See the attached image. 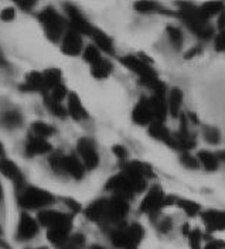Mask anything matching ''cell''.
I'll use <instances>...</instances> for the list:
<instances>
[{"mask_svg": "<svg viewBox=\"0 0 225 249\" xmlns=\"http://www.w3.org/2000/svg\"><path fill=\"white\" fill-rule=\"evenodd\" d=\"M146 187H147V178L126 166H122V170L108 180L105 188L111 191L112 196L122 197L129 201L136 194L145 191Z\"/></svg>", "mask_w": 225, "mask_h": 249, "instance_id": "6da1fadb", "label": "cell"}, {"mask_svg": "<svg viewBox=\"0 0 225 249\" xmlns=\"http://www.w3.org/2000/svg\"><path fill=\"white\" fill-rule=\"evenodd\" d=\"M145 236V230L139 222L121 224L109 232V239L116 249H138Z\"/></svg>", "mask_w": 225, "mask_h": 249, "instance_id": "7a4b0ae2", "label": "cell"}, {"mask_svg": "<svg viewBox=\"0 0 225 249\" xmlns=\"http://www.w3.org/2000/svg\"><path fill=\"white\" fill-rule=\"evenodd\" d=\"M17 202L26 211H33V210L41 211L49 205H52L55 202V197L44 188L26 184L20 190H17Z\"/></svg>", "mask_w": 225, "mask_h": 249, "instance_id": "3957f363", "label": "cell"}, {"mask_svg": "<svg viewBox=\"0 0 225 249\" xmlns=\"http://www.w3.org/2000/svg\"><path fill=\"white\" fill-rule=\"evenodd\" d=\"M178 16L183 20V23L187 26V29L194 33L201 40H208L214 36V29L208 21H206L198 12V7H195L191 3H180Z\"/></svg>", "mask_w": 225, "mask_h": 249, "instance_id": "277c9868", "label": "cell"}, {"mask_svg": "<svg viewBox=\"0 0 225 249\" xmlns=\"http://www.w3.org/2000/svg\"><path fill=\"white\" fill-rule=\"evenodd\" d=\"M40 24L46 33V37L51 43H61L64 34L67 33L68 20H65L54 7H46L38 13Z\"/></svg>", "mask_w": 225, "mask_h": 249, "instance_id": "5b68a950", "label": "cell"}, {"mask_svg": "<svg viewBox=\"0 0 225 249\" xmlns=\"http://www.w3.org/2000/svg\"><path fill=\"white\" fill-rule=\"evenodd\" d=\"M50 167L58 174H68L69 177L81 180L85 174V166L77 155H64L61 152H54L49 157Z\"/></svg>", "mask_w": 225, "mask_h": 249, "instance_id": "8992f818", "label": "cell"}, {"mask_svg": "<svg viewBox=\"0 0 225 249\" xmlns=\"http://www.w3.org/2000/svg\"><path fill=\"white\" fill-rule=\"evenodd\" d=\"M119 61L122 65H125L129 71H132L133 74H136L139 77L140 84H143L147 88H152L156 82L160 81V78L157 75V72L153 70V67H150L147 62L133 54H128L119 58Z\"/></svg>", "mask_w": 225, "mask_h": 249, "instance_id": "52a82bcc", "label": "cell"}, {"mask_svg": "<svg viewBox=\"0 0 225 249\" xmlns=\"http://www.w3.org/2000/svg\"><path fill=\"white\" fill-rule=\"evenodd\" d=\"M129 213V202L128 200L122 197L112 196L106 198V207H105V217L102 225H109V227H118L123 224L125 218Z\"/></svg>", "mask_w": 225, "mask_h": 249, "instance_id": "ba28073f", "label": "cell"}, {"mask_svg": "<svg viewBox=\"0 0 225 249\" xmlns=\"http://www.w3.org/2000/svg\"><path fill=\"white\" fill-rule=\"evenodd\" d=\"M72 222H74V215L72 214H64V217L60 221H57L54 225L47 228V239H49L50 244L57 247V248H61L71 238Z\"/></svg>", "mask_w": 225, "mask_h": 249, "instance_id": "9c48e42d", "label": "cell"}, {"mask_svg": "<svg viewBox=\"0 0 225 249\" xmlns=\"http://www.w3.org/2000/svg\"><path fill=\"white\" fill-rule=\"evenodd\" d=\"M77 155L87 170H94L99 164V153L94 140L89 138H81L77 142Z\"/></svg>", "mask_w": 225, "mask_h": 249, "instance_id": "30bf717a", "label": "cell"}, {"mask_svg": "<svg viewBox=\"0 0 225 249\" xmlns=\"http://www.w3.org/2000/svg\"><path fill=\"white\" fill-rule=\"evenodd\" d=\"M164 201H166V194L163 188L157 184L152 186L147 190L146 196L140 202V211L149 215L157 214L161 208H164Z\"/></svg>", "mask_w": 225, "mask_h": 249, "instance_id": "8fae6325", "label": "cell"}, {"mask_svg": "<svg viewBox=\"0 0 225 249\" xmlns=\"http://www.w3.org/2000/svg\"><path fill=\"white\" fill-rule=\"evenodd\" d=\"M65 13L68 17V27L72 29V30L78 31L81 36H91V33L94 30L95 26H92L88 18L82 15L80 9L74 4H69L67 3L65 4Z\"/></svg>", "mask_w": 225, "mask_h": 249, "instance_id": "7c38bea8", "label": "cell"}, {"mask_svg": "<svg viewBox=\"0 0 225 249\" xmlns=\"http://www.w3.org/2000/svg\"><path fill=\"white\" fill-rule=\"evenodd\" d=\"M40 231V224L37 218H33L29 213L23 211L20 214L18 222H17L16 239L18 242H27L32 241L33 238Z\"/></svg>", "mask_w": 225, "mask_h": 249, "instance_id": "4fadbf2b", "label": "cell"}, {"mask_svg": "<svg viewBox=\"0 0 225 249\" xmlns=\"http://www.w3.org/2000/svg\"><path fill=\"white\" fill-rule=\"evenodd\" d=\"M132 121L133 124H139V126H150L155 122V115H153V109L150 99L142 96L138 104L132 109Z\"/></svg>", "mask_w": 225, "mask_h": 249, "instance_id": "5bb4252c", "label": "cell"}, {"mask_svg": "<svg viewBox=\"0 0 225 249\" xmlns=\"http://www.w3.org/2000/svg\"><path fill=\"white\" fill-rule=\"evenodd\" d=\"M61 51L68 57H77L84 51V40L78 31L68 27L61 40Z\"/></svg>", "mask_w": 225, "mask_h": 249, "instance_id": "9a60e30c", "label": "cell"}, {"mask_svg": "<svg viewBox=\"0 0 225 249\" xmlns=\"http://www.w3.org/2000/svg\"><path fill=\"white\" fill-rule=\"evenodd\" d=\"M0 173L9 178L17 190H20L21 187L26 186V178H24V174L21 173L20 167L17 166L15 161H12L9 157H3L0 159Z\"/></svg>", "mask_w": 225, "mask_h": 249, "instance_id": "2e32d148", "label": "cell"}, {"mask_svg": "<svg viewBox=\"0 0 225 249\" xmlns=\"http://www.w3.org/2000/svg\"><path fill=\"white\" fill-rule=\"evenodd\" d=\"M147 132H149L150 138L159 140L161 143L167 144L169 147L176 149L177 150L176 136H174V133H172V132L169 130V127L163 124V122H153V124L147 127Z\"/></svg>", "mask_w": 225, "mask_h": 249, "instance_id": "e0dca14e", "label": "cell"}, {"mask_svg": "<svg viewBox=\"0 0 225 249\" xmlns=\"http://www.w3.org/2000/svg\"><path fill=\"white\" fill-rule=\"evenodd\" d=\"M26 155L29 157L34 156H43V155H51L52 153V146L47 139L29 135V138L26 140V146H24Z\"/></svg>", "mask_w": 225, "mask_h": 249, "instance_id": "ac0fdd59", "label": "cell"}, {"mask_svg": "<svg viewBox=\"0 0 225 249\" xmlns=\"http://www.w3.org/2000/svg\"><path fill=\"white\" fill-rule=\"evenodd\" d=\"M201 218L208 232H218L225 230V211L208 210L201 214Z\"/></svg>", "mask_w": 225, "mask_h": 249, "instance_id": "d6986e66", "label": "cell"}, {"mask_svg": "<svg viewBox=\"0 0 225 249\" xmlns=\"http://www.w3.org/2000/svg\"><path fill=\"white\" fill-rule=\"evenodd\" d=\"M67 112H68V116H71L74 121H84V119H88V112L87 109L84 108L82 105V101L78 96V93L71 92L67 98Z\"/></svg>", "mask_w": 225, "mask_h": 249, "instance_id": "ffe728a7", "label": "cell"}, {"mask_svg": "<svg viewBox=\"0 0 225 249\" xmlns=\"http://www.w3.org/2000/svg\"><path fill=\"white\" fill-rule=\"evenodd\" d=\"M21 91L26 92H41L46 93V87H44V78H43V72L40 71H32L29 72L24 82L21 84Z\"/></svg>", "mask_w": 225, "mask_h": 249, "instance_id": "44dd1931", "label": "cell"}, {"mask_svg": "<svg viewBox=\"0 0 225 249\" xmlns=\"http://www.w3.org/2000/svg\"><path fill=\"white\" fill-rule=\"evenodd\" d=\"M169 115L172 118H180L181 115V105H183V91L177 87H173L167 91L166 95Z\"/></svg>", "mask_w": 225, "mask_h": 249, "instance_id": "7402d4cb", "label": "cell"}, {"mask_svg": "<svg viewBox=\"0 0 225 249\" xmlns=\"http://www.w3.org/2000/svg\"><path fill=\"white\" fill-rule=\"evenodd\" d=\"M105 207H106V198H98L85 208L84 215L87 217V219L102 225L105 217Z\"/></svg>", "mask_w": 225, "mask_h": 249, "instance_id": "603a6c76", "label": "cell"}, {"mask_svg": "<svg viewBox=\"0 0 225 249\" xmlns=\"http://www.w3.org/2000/svg\"><path fill=\"white\" fill-rule=\"evenodd\" d=\"M23 124V115L21 112H18L16 109H7L0 112V126L7 129V130H13L17 129Z\"/></svg>", "mask_w": 225, "mask_h": 249, "instance_id": "cb8c5ba5", "label": "cell"}, {"mask_svg": "<svg viewBox=\"0 0 225 249\" xmlns=\"http://www.w3.org/2000/svg\"><path fill=\"white\" fill-rule=\"evenodd\" d=\"M89 37L94 40V44H95L101 51H104V53H106V54H111V55L115 54L113 40L105 33V31H102L101 29H98V27H94V30H92Z\"/></svg>", "mask_w": 225, "mask_h": 249, "instance_id": "d4e9b609", "label": "cell"}, {"mask_svg": "<svg viewBox=\"0 0 225 249\" xmlns=\"http://www.w3.org/2000/svg\"><path fill=\"white\" fill-rule=\"evenodd\" d=\"M113 65L108 58H101L99 61L91 65V75L95 79H106L112 74Z\"/></svg>", "mask_w": 225, "mask_h": 249, "instance_id": "484cf974", "label": "cell"}, {"mask_svg": "<svg viewBox=\"0 0 225 249\" xmlns=\"http://www.w3.org/2000/svg\"><path fill=\"white\" fill-rule=\"evenodd\" d=\"M225 10V4L223 1H207L204 4H201L198 7V12H200V16L208 21L209 18L215 17V16H220Z\"/></svg>", "mask_w": 225, "mask_h": 249, "instance_id": "4316f807", "label": "cell"}, {"mask_svg": "<svg viewBox=\"0 0 225 249\" xmlns=\"http://www.w3.org/2000/svg\"><path fill=\"white\" fill-rule=\"evenodd\" d=\"M43 78H44L46 93H49L51 89H54L55 87L63 84V72L58 68H49V70L43 71Z\"/></svg>", "mask_w": 225, "mask_h": 249, "instance_id": "83f0119b", "label": "cell"}, {"mask_svg": "<svg viewBox=\"0 0 225 249\" xmlns=\"http://www.w3.org/2000/svg\"><path fill=\"white\" fill-rule=\"evenodd\" d=\"M64 214L65 213H60L55 210H41L37 214V221H38L40 227H44L47 230L51 225H54L57 221H60L64 217Z\"/></svg>", "mask_w": 225, "mask_h": 249, "instance_id": "f1b7e54d", "label": "cell"}, {"mask_svg": "<svg viewBox=\"0 0 225 249\" xmlns=\"http://www.w3.org/2000/svg\"><path fill=\"white\" fill-rule=\"evenodd\" d=\"M197 159L200 161V166H203L207 171H215L220 166L217 155L209 150H200L197 155Z\"/></svg>", "mask_w": 225, "mask_h": 249, "instance_id": "f546056e", "label": "cell"}, {"mask_svg": "<svg viewBox=\"0 0 225 249\" xmlns=\"http://www.w3.org/2000/svg\"><path fill=\"white\" fill-rule=\"evenodd\" d=\"M135 9L138 13L142 15H152V13H163V15H170L169 12H166V9L161 7V4L156 1H138L135 3Z\"/></svg>", "mask_w": 225, "mask_h": 249, "instance_id": "4dcf8cb0", "label": "cell"}, {"mask_svg": "<svg viewBox=\"0 0 225 249\" xmlns=\"http://www.w3.org/2000/svg\"><path fill=\"white\" fill-rule=\"evenodd\" d=\"M44 105L49 109L51 115H54L55 118H67L68 112H67V107L63 105V102H57L54 99H51L49 95H44Z\"/></svg>", "mask_w": 225, "mask_h": 249, "instance_id": "1f68e13d", "label": "cell"}, {"mask_svg": "<svg viewBox=\"0 0 225 249\" xmlns=\"http://www.w3.org/2000/svg\"><path fill=\"white\" fill-rule=\"evenodd\" d=\"M54 133H55V127H54V126L46 124V122H43V121L33 122L30 135L38 136V138H43V139H47L50 136H52Z\"/></svg>", "mask_w": 225, "mask_h": 249, "instance_id": "d6a6232c", "label": "cell"}, {"mask_svg": "<svg viewBox=\"0 0 225 249\" xmlns=\"http://www.w3.org/2000/svg\"><path fill=\"white\" fill-rule=\"evenodd\" d=\"M177 205L189 215V217H195L201 211V205L197 201L187 200V198H177Z\"/></svg>", "mask_w": 225, "mask_h": 249, "instance_id": "836d02e7", "label": "cell"}, {"mask_svg": "<svg viewBox=\"0 0 225 249\" xmlns=\"http://www.w3.org/2000/svg\"><path fill=\"white\" fill-rule=\"evenodd\" d=\"M82 58H84V61L88 62L89 65H92V64H95V62L99 61V60L102 58L101 50H99L95 44H89V46H87L84 48V51H82Z\"/></svg>", "mask_w": 225, "mask_h": 249, "instance_id": "e575fe53", "label": "cell"}, {"mask_svg": "<svg viewBox=\"0 0 225 249\" xmlns=\"http://www.w3.org/2000/svg\"><path fill=\"white\" fill-rule=\"evenodd\" d=\"M203 136H204V140L209 144H218L221 142V133L215 126H209V124L204 126L203 127Z\"/></svg>", "mask_w": 225, "mask_h": 249, "instance_id": "d590c367", "label": "cell"}, {"mask_svg": "<svg viewBox=\"0 0 225 249\" xmlns=\"http://www.w3.org/2000/svg\"><path fill=\"white\" fill-rule=\"evenodd\" d=\"M166 31H167V36H169V40L172 41V44L174 46V48H180V47L183 46V33H181V30L178 29V27H176V26H167V29H166Z\"/></svg>", "mask_w": 225, "mask_h": 249, "instance_id": "8d00e7d4", "label": "cell"}, {"mask_svg": "<svg viewBox=\"0 0 225 249\" xmlns=\"http://www.w3.org/2000/svg\"><path fill=\"white\" fill-rule=\"evenodd\" d=\"M85 247V236L81 233H74L60 249H84Z\"/></svg>", "mask_w": 225, "mask_h": 249, "instance_id": "74e56055", "label": "cell"}, {"mask_svg": "<svg viewBox=\"0 0 225 249\" xmlns=\"http://www.w3.org/2000/svg\"><path fill=\"white\" fill-rule=\"evenodd\" d=\"M180 163H181L184 167L193 169V170L200 167V161H198L197 156L190 155L189 152H183V153H181V156H180Z\"/></svg>", "mask_w": 225, "mask_h": 249, "instance_id": "f35d334b", "label": "cell"}, {"mask_svg": "<svg viewBox=\"0 0 225 249\" xmlns=\"http://www.w3.org/2000/svg\"><path fill=\"white\" fill-rule=\"evenodd\" d=\"M46 95H49L51 99H54V101H57V102H63L65 98H68V89H67V87H65L64 84H60L58 87H55L54 89H51L49 93H46Z\"/></svg>", "mask_w": 225, "mask_h": 249, "instance_id": "ab89813d", "label": "cell"}, {"mask_svg": "<svg viewBox=\"0 0 225 249\" xmlns=\"http://www.w3.org/2000/svg\"><path fill=\"white\" fill-rule=\"evenodd\" d=\"M189 245H190V249H203L201 247V241H203V233L200 230H191L189 232Z\"/></svg>", "mask_w": 225, "mask_h": 249, "instance_id": "60d3db41", "label": "cell"}, {"mask_svg": "<svg viewBox=\"0 0 225 249\" xmlns=\"http://www.w3.org/2000/svg\"><path fill=\"white\" fill-rule=\"evenodd\" d=\"M214 48L218 53H225V30H221L214 38Z\"/></svg>", "mask_w": 225, "mask_h": 249, "instance_id": "b9f144b4", "label": "cell"}, {"mask_svg": "<svg viewBox=\"0 0 225 249\" xmlns=\"http://www.w3.org/2000/svg\"><path fill=\"white\" fill-rule=\"evenodd\" d=\"M112 152L113 155L116 156L119 160H122V161H125V160L128 159V150H126L125 146H122V144H115L112 147Z\"/></svg>", "mask_w": 225, "mask_h": 249, "instance_id": "7bdbcfd3", "label": "cell"}, {"mask_svg": "<svg viewBox=\"0 0 225 249\" xmlns=\"http://www.w3.org/2000/svg\"><path fill=\"white\" fill-rule=\"evenodd\" d=\"M15 17H16V10L13 7H4L0 13L1 21H12Z\"/></svg>", "mask_w": 225, "mask_h": 249, "instance_id": "ee69618b", "label": "cell"}, {"mask_svg": "<svg viewBox=\"0 0 225 249\" xmlns=\"http://www.w3.org/2000/svg\"><path fill=\"white\" fill-rule=\"evenodd\" d=\"M203 249H225V242L221 239H211Z\"/></svg>", "mask_w": 225, "mask_h": 249, "instance_id": "f6af8a7d", "label": "cell"}, {"mask_svg": "<svg viewBox=\"0 0 225 249\" xmlns=\"http://www.w3.org/2000/svg\"><path fill=\"white\" fill-rule=\"evenodd\" d=\"M64 201H65V204H67V207L71 210V214H72V215H74L75 213H80L81 211L80 202L74 201V200H71V198H65Z\"/></svg>", "mask_w": 225, "mask_h": 249, "instance_id": "bcb514c9", "label": "cell"}, {"mask_svg": "<svg viewBox=\"0 0 225 249\" xmlns=\"http://www.w3.org/2000/svg\"><path fill=\"white\" fill-rule=\"evenodd\" d=\"M16 6L17 7H20L23 12H30L33 7L35 6V1H29V0H27V1H21V0H20V1H16Z\"/></svg>", "mask_w": 225, "mask_h": 249, "instance_id": "7dc6e473", "label": "cell"}, {"mask_svg": "<svg viewBox=\"0 0 225 249\" xmlns=\"http://www.w3.org/2000/svg\"><path fill=\"white\" fill-rule=\"evenodd\" d=\"M201 53V47L200 46H195L193 48H190L186 54H184V58L186 60H190V58H194V57H197L198 54Z\"/></svg>", "mask_w": 225, "mask_h": 249, "instance_id": "c3c4849f", "label": "cell"}, {"mask_svg": "<svg viewBox=\"0 0 225 249\" xmlns=\"http://www.w3.org/2000/svg\"><path fill=\"white\" fill-rule=\"evenodd\" d=\"M159 230H160L161 232H167L169 230H172V219H169V218L163 219L159 224Z\"/></svg>", "mask_w": 225, "mask_h": 249, "instance_id": "681fc988", "label": "cell"}, {"mask_svg": "<svg viewBox=\"0 0 225 249\" xmlns=\"http://www.w3.org/2000/svg\"><path fill=\"white\" fill-rule=\"evenodd\" d=\"M217 27L221 30H225V10L221 13V15L218 16V21H217Z\"/></svg>", "mask_w": 225, "mask_h": 249, "instance_id": "f907efd6", "label": "cell"}, {"mask_svg": "<svg viewBox=\"0 0 225 249\" xmlns=\"http://www.w3.org/2000/svg\"><path fill=\"white\" fill-rule=\"evenodd\" d=\"M215 155H217V157H218V161H220V163H225V149L220 150V152H217Z\"/></svg>", "mask_w": 225, "mask_h": 249, "instance_id": "816d5d0a", "label": "cell"}, {"mask_svg": "<svg viewBox=\"0 0 225 249\" xmlns=\"http://www.w3.org/2000/svg\"><path fill=\"white\" fill-rule=\"evenodd\" d=\"M9 64H7V60L4 58V55H3V53L0 51V67H7Z\"/></svg>", "mask_w": 225, "mask_h": 249, "instance_id": "f5cc1de1", "label": "cell"}, {"mask_svg": "<svg viewBox=\"0 0 225 249\" xmlns=\"http://www.w3.org/2000/svg\"><path fill=\"white\" fill-rule=\"evenodd\" d=\"M0 249H12L10 248V245H9L6 241H3V239H1V236H0Z\"/></svg>", "mask_w": 225, "mask_h": 249, "instance_id": "db71d44e", "label": "cell"}, {"mask_svg": "<svg viewBox=\"0 0 225 249\" xmlns=\"http://www.w3.org/2000/svg\"><path fill=\"white\" fill-rule=\"evenodd\" d=\"M3 157H7V155H6V149H4L3 143L0 142V159H3Z\"/></svg>", "mask_w": 225, "mask_h": 249, "instance_id": "11a10c76", "label": "cell"}, {"mask_svg": "<svg viewBox=\"0 0 225 249\" xmlns=\"http://www.w3.org/2000/svg\"><path fill=\"white\" fill-rule=\"evenodd\" d=\"M3 197H4V193H3V187H1V183H0V201L3 200Z\"/></svg>", "mask_w": 225, "mask_h": 249, "instance_id": "9f6ffc18", "label": "cell"}, {"mask_svg": "<svg viewBox=\"0 0 225 249\" xmlns=\"http://www.w3.org/2000/svg\"><path fill=\"white\" fill-rule=\"evenodd\" d=\"M91 249H106V248H104V247H101V245H92Z\"/></svg>", "mask_w": 225, "mask_h": 249, "instance_id": "6f0895ef", "label": "cell"}, {"mask_svg": "<svg viewBox=\"0 0 225 249\" xmlns=\"http://www.w3.org/2000/svg\"><path fill=\"white\" fill-rule=\"evenodd\" d=\"M35 249H47L46 247H41V248H35Z\"/></svg>", "mask_w": 225, "mask_h": 249, "instance_id": "680465c9", "label": "cell"}, {"mask_svg": "<svg viewBox=\"0 0 225 249\" xmlns=\"http://www.w3.org/2000/svg\"><path fill=\"white\" fill-rule=\"evenodd\" d=\"M1 232H3V231H1V228H0V236H1Z\"/></svg>", "mask_w": 225, "mask_h": 249, "instance_id": "91938a15", "label": "cell"}]
</instances>
